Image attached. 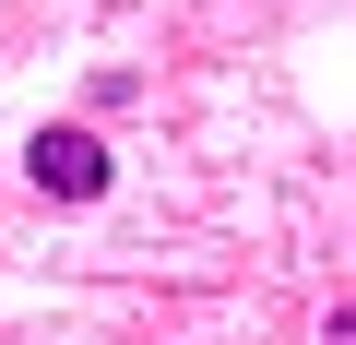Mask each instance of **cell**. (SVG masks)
<instances>
[{
  "instance_id": "1",
  "label": "cell",
  "mask_w": 356,
  "mask_h": 345,
  "mask_svg": "<svg viewBox=\"0 0 356 345\" xmlns=\"http://www.w3.org/2000/svg\"><path fill=\"white\" fill-rule=\"evenodd\" d=\"M24 179H36L48 203H95V191L119 179V167H107V143H95L83 119H48V131L24 143Z\"/></svg>"
}]
</instances>
